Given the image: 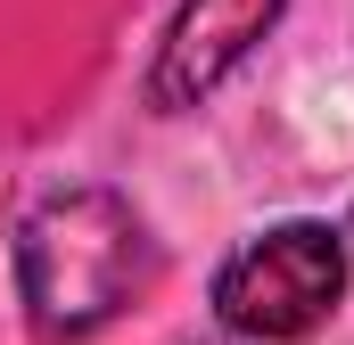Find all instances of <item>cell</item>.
Masks as SVG:
<instances>
[{"label":"cell","mask_w":354,"mask_h":345,"mask_svg":"<svg viewBox=\"0 0 354 345\" xmlns=\"http://www.w3.org/2000/svg\"><path fill=\"white\" fill-rule=\"evenodd\" d=\"M157 271L149 222L115 189H66L25 214L17 230V296L41 337H91L115 321Z\"/></svg>","instance_id":"obj_1"},{"label":"cell","mask_w":354,"mask_h":345,"mask_svg":"<svg viewBox=\"0 0 354 345\" xmlns=\"http://www.w3.org/2000/svg\"><path fill=\"white\" fill-rule=\"evenodd\" d=\"M280 8H288V0H181L174 33H165V50H157V66H149V107H157V115L198 107V99L280 25Z\"/></svg>","instance_id":"obj_3"},{"label":"cell","mask_w":354,"mask_h":345,"mask_svg":"<svg viewBox=\"0 0 354 345\" xmlns=\"http://www.w3.org/2000/svg\"><path fill=\"white\" fill-rule=\"evenodd\" d=\"M338 296H346V230H330V222H280L214 271L223 329L256 345L313 337L338 313Z\"/></svg>","instance_id":"obj_2"}]
</instances>
